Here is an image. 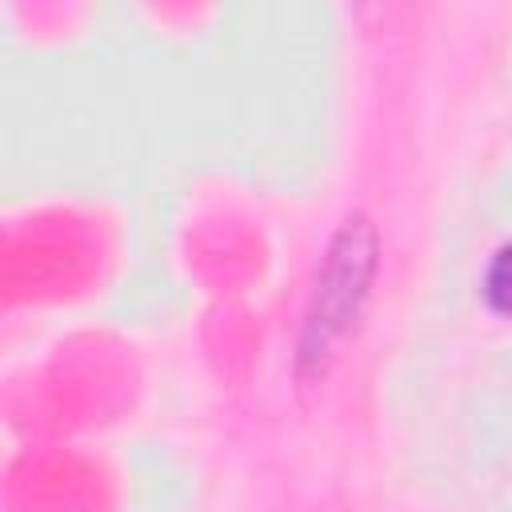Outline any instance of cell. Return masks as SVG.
<instances>
[{
  "mask_svg": "<svg viewBox=\"0 0 512 512\" xmlns=\"http://www.w3.org/2000/svg\"><path fill=\"white\" fill-rule=\"evenodd\" d=\"M480 292H484V300L496 316L512 320V240L492 252V260L484 268V280H480Z\"/></svg>",
  "mask_w": 512,
  "mask_h": 512,
  "instance_id": "7a4b0ae2",
  "label": "cell"
},
{
  "mask_svg": "<svg viewBox=\"0 0 512 512\" xmlns=\"http://www.w3.org/2000/svg\"><path fill=\"white\" fill-rule=\"evenodd\" d=\"M376 268H380L376 228L368 224V216L356 212L332 232L324 260L316 268L312 296H308L304 324H300V344H296V368L300 372H324L336 344L348 332H356L364 304L372 296Z\"/></svg>",
  "mask_w": 512,
  "mask_h": 512,
  "instance_id": "6da1fadb",
  "label": "cell"
}]
</instances>
